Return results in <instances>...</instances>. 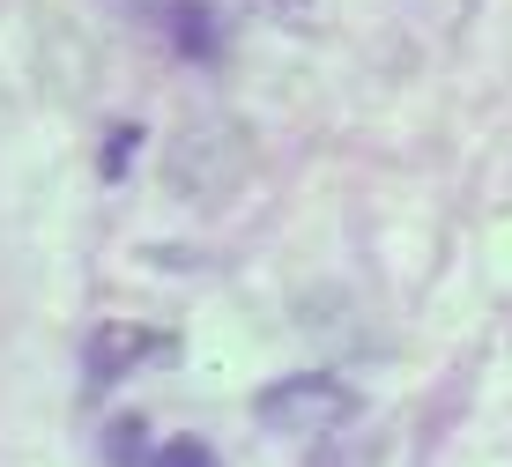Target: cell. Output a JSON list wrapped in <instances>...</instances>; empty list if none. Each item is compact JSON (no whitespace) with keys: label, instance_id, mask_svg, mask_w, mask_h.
<instances>
[{"label":"cell","instance_id":"obj_2","mask_svg":"<svg viewBox=\"0 0 512 467\" xmlns=\"http://www.w3.org/2000/svg\"><path fill=\"white\" fill-rule=\"evenodd\" d=\"M349 416V386L342 379H282V386H268L260 393V423L268 430H282V438H320V430H334Z\"/></svg>","mask_w":512,"mask_h":467},{"label":"cell","instance_id":"obj_1","mask_svg":"<svg viewBox=\"0 0 512 467\" xmlns=\"http://www.w3.org/2000/svg\"><path fill=\"white\" fill-rule=\"evenodd\" d=\"M253 164H260V141H253V127H245V119L208 112V119H193V127L171 134L164 186L179 193V201H193V208H223L231 193H245Z\"/></svg>","mask_w":512,"mask_h":467},{"label":"cell","instance_id":"obj_5","mask_svg":"<svg viewBox=\"0 0 512 467\" xmlns=\"http://www.w3.org/2000/svg\"><path fill=\"white\" fill-rule=\"evenodd\" d=\"M141 467H216V453H208L201 438H171V445H156Z\"/></svg>","mask_w":512,"mask_h":467},{"label":"cell","instance_id":"obj_4","mask_svg":"<svg viewBox=\"0 0 512 467\" xmlns=\"http://www.w3.org/2000/svg\"><path fill=\"white\" fill-rule=\"evenodd\" d=\"M171 30H179V45L193 60H208L216 52V23H208V0H171Z\"/></svg>","mask_w":512,"mask_h":467},{"label":"cell","instance_id":"obj_3","mask_svg":"<svg viewBox=\"0 0 512 467\" xmlns=\"http://www.w3.org/2000/svg\"><path fill=\"white\" fill-rule=\"evenodd\" d=\"M164 356H179V341L164 327H134V319H119V327H97L90 334V386H112L127 379L141 364H164Z\"/></svg>","mask_w":512,"mask_h":467},{"label":"cell","instance_id":"obj_6","mask_svg":"<svg viewBox=\"0 0 512 467\" xmlns=\"http://www.w3.org/2000/svg\"><path fill=\"white\" fill-rule=\"evenodd\" d=\"M127 149H134V127H119L112 141H104V178H119V171H127Z\"/></svg>","mask_w":512,"mask_h":467}]
</instances>
